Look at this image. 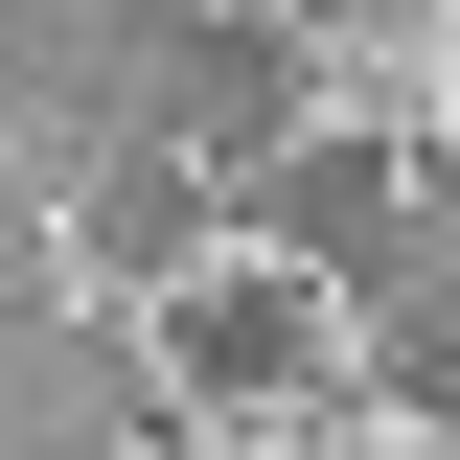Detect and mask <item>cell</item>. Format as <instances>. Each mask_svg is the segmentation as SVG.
<instances>
[{
    "instance_id": "5",
    "label": "cell",
    "mask_w": 460,
    "mask_h": 460,
    "mask_svg": "<svg viewBox=\"0 0 460 460\" xmlns=\"http://www.w3.org/2000/svg\"><path fill=\"white\" fill-rule=\"evenodd\" d=\"M184 368H208V392H277V368H299V299L277 277H208V299H184Z\"/></svg>"
},
{
    "instance_id": "1",
    "label": "cell",
    "mask_w": 460,
    "mask_h": 460,
    "mask_svg": "<svg viewBox=\"0 0 460 460\" xmlns=\"http://www.w3.org/2000/svg\"><path fill=\"white\" fill-rule=\"evenodd\" d=\"M162 23L184 0H0V115L23 138H115V115H162Z\"/></svg>"
},
{
    "instance_id": "4",
    "label": "cell",
    "mask_w": 460,
    "mask_h": 460,
    "mask_svg": "<svg viewBox=\"0 0 460 460\" xmlns=\"http://www.w3.org/2000/svg\"><path fill=\"white\" fill-rule=\"evenodd\" d=\"M253 184H277V230L323 253V277H392L414 253V184L368 162V138H299V162H253Z\"/></svg>"
},
{
    "instance_id": "3",
    "label": "cell",
    "mask_w": 460,
    "mask_h": 460,
    "mask_svg": "<svg viewBox=\"0 0 460 460\" xmlns=\"http://www.w3.org/2000/svg\"><path fill=\"white\" fill-rule=\"evenodd\" d=\"M69 208H93V253H138V277H162L184 230H208V138L115 115V138H69Z\"/></svg>"
},
{
    "instance_id": "2",
    "label": "cell",
    "mask_w": 460,
    "mask_h": 460,
    "mask_svg": "<svg viewBox=\"0 0 460 460\" xmlns=\"http://www.w3.org/2000/svg\"><path fill=\"white\" fill-rule=\"evenodd\" d=\"M277 115H299V47H277V23H162V138L277 162Z\"/></svg>"
}]
</instances>
